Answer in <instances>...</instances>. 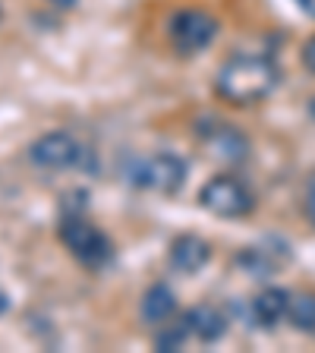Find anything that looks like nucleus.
<instances>
[{
  "instance_id": "nucleus-1",
  "label": "nucleus",
  "mask_w": 315,
  "mask_h": 353,
  "mask_svg": "<svg viewBox=\"0 0 315 353\" xmlns=\"http://www.w3.org/2000/svg\"><path fill=\"white\" fill-rule=\"evenodd\" d=\"M278 79L281 73L272 57L236 54L227 63H221L218 76H214V92H218L221 101L250 108V104H258L272 95L278 88Z\"/></svg>"
},
{
  "instance_id": "nucleus-2",
  "label": "nucleus",
  "mask_w": 315,
  "mask_h": 353,
  "mask_svg": "<svg viewBox=\"0 0 315 353\" xmlns=\"http://www.w3.org/2000/svg\"><path fill=\"white\" fill-rule=\"evenodd\" d=\"M60 243L66 246V252L85 268H104L114 259V243L98 224L85 218L82 212H63L57 228Z\"/></svg>"
},
{
  "instance_id": "nucleus-3",
  "label": "nucleus",
  "mask_w": 315,
  "mask_h": 353,
  "mask_svg": "<svg viewBox=\"0 0 315 353\" xmlns=\"http://www.w3.org/2000/svg\"><path fill=\"white\" fill-rule=\"evenodd\" d=\"M202 208L218 218H246L256 212V192L234 174H218L199 190Z\"/></svg>"
},
{
  "instance_id": "nucleus-4",
  "label": "nucleus",
  "mask_w": 315,
  "mask_h": 353,
  "mask_svg": "<svg viewBox=\"0 0 315 353\" xmlns=\"http://www.w3.org/2000/svg\"><path fill=\"white\" fill-rule=\"evenodd\" d=\"M167 35L170 44L180 57H196L214 41L218 35V19H214L208 10H199V7H186V10H176L167 22Z\"/></svg>"
},
{
  "instance_id": "nucleus-5",
  "label": "nucleus",
  "mask_w": 315,
  "mask_h": 353,
  "mask_svg": "<svg viewBox=\"0 0 315 353\" xmlns=\"http://www.w3.org/2000/svg\"><path fill=\"white\" fill-rule=\"evenodd\" d=\"M29 158H32V164L41 170H70V168L85 164L88 148L76 139L73 132L54 130V132H44V136H38V139L32 142Z\"/></svg>"
},
{
  "instance_id": "nucleus-6",
  "label": "nucleus",
  "mask_w": 315,
  "mask_h": 353,
  "mask_svg": "<svg viewBox=\"0 0 315 353\" xmlns=\"http://www.w3.org/2000/svg\"><path fill=\"white\" fill-rule=\"evenodd\" d=\"M132 183L142 186V190L161 192V196H174V192H180L186 183V164H183V158H176V154H170V152L152 154V158L136 164Z\"/></svg>"
},
{
  "instance_id": "nucleus-7",
  "label": "nucleus",
  "mask_w": 315,
  "mask_h": 353,
  "mask_svg": "<svg viewBox=\"0 0 315 353\" xmlns=\"http://www.w3.org/2000/svg\"><path fill=\"white\" fill-rule=\"evenodd\" d=\"M167 259H170V265H174L176 272L196 274L208 265V259H212V246L196 234H180L174 243H170Z\"/></svg>"
},
{
  "instance_id": "nucleus-8",
  "label": "nucleus",
  "mask_w": 315,
  "mask_h": 353,
  "mask_svg": "<svg viewBox=\"0 0 315 353\" xmlns=\"http://www.w3.org/2000/svg\"><path fill=\"white\" fill-rule=\"evenodd\" d=\"M186 325H190V334L202 344H218L224 334H227V316L221 312L212 303H199L186 312Z\"/></svg>"
},
{
  "instance_id": "nucleus-9",
  "label": "nucleus",
  "mask_w": 315,
  "mask_h": 353,
  "mask_svg": "<svg viewBox=\"0 0 315 353\" xmlns=\"http://www.w3.org/2000/svg\"><path fill=\"white\" fill-rule=\"evenodd\" d=\"M287 309H290V290H284V287H265L262 294L252 300V319L262 328H274L281 319H287Z\"/></svg>"
},
{
  "instance_id": "nucleus-10",
  "label": "nucleus",
  "mask_w": 315,
  "mask_h": 353,
  "mask_svg": "<svg viewBox=\"0 0 315 353\" xmlns=\"http://www.w3.org/2000/svg\"><path fill=\"white\" fill-rule=\"evenodd\" d=\"M174 312H176V294L164 281L152 284L145 294H142V319H145V322L164 325L174 319Z\"/></svg>"
},
{
  "instance_id": "nucleus-11",
  "label": "nucleus",
  "mask_w": 315,
  "mask_h": 353,
  "mask_svg": "<svg viewBox=\"0 0 315 353\" xmlns=\"http://www.w3.org/2000/svg\"><path fill=\"white\" fill-rule=\"evenodd\" d=\"M287 322L303 334H315V294H294L290 296V309H287Z\"/></svg>"
},
{
  "instance_id": "nucleus-12",
  "label": "nucleus",
  "mask_w": 315,
  "mask_h": 353,
  "mask_svg": "<svg viewBox=\"0 0 315 353\" xmlns=\"http://www.w3.org/2000/svg\"><path fill=\"white\" fill-rule=\"evenodd\" d=\"M236 262H240L252 278H268V274H274L281 268V259H272V250L262 252V250H256V246H250Z\"/></svg>"
},
{
  "instance_id": "nucleus-13",
  "label": "nucleus",
  "mask_w": 315,
  "mask_h": 353,
  "mask_svg": "<svg viewBox=\"0 0 315 353\" xmlns=\"http://www.w3.org/2000/svg\"><path fill=\"white\" fill-rule=\"evenodd\" d=\"M186 341H190V325H186V319L180 325L164 322V331L154 338V347H158V350H183Z\"/></svg>"
},
{
  "instance_id": "nucleus-14",
  "label": "nucleus",
  "mask_w": 315,
  "mask_h": 353,
  "mask_svg": "<svg viewBox=\"0 0 315 353\" xmlns=\"http://www.w3.org/2000/svg\"><path fill=\"white\" fill-rule=\"evenodd\" d=\"M303 214H306V221L315 228V180H309L306 192H303Z\"/></svg>"
},
{
  "instance_id": "nucleus-15",
  "label": "nucleus",
  "mask_w": 315,
  "mask_h": 353,
  "mask_svg": "<svg viewBox=\"0 0 315 353\" xmlns=\"http://www.w3.org/2000/svg\"><path fill=\"white\" fill-rule=\"evenodd\" d=\"M300 60H303V66H306L309 73H315V35L309 38L306 44H303V51H300Z\"/></svg>"
},
{
  "instance_id": "nucleus-16",
  "label": "nucleus",
  "mask_w": 315,
  "mask_h": 353,
  "mask_svg": "<svg viewBox=\"0 0 315 353\" xmlns=\"http://www.w3.org/2000/svg\"><path fill=\"white\" fill-rule=\"evenodd\" d=\"M48 3H51V7H57V10H73L79 0H48Z\"/></svg>"
},
{
  "instance_id": "nucleus-17",
  "label": "nucleus",
  "mask_w": 315,
  "mask_h": 353,
  "mask_svg": "<svg viewBox=\"0 0 315 353\" xmlns=\"http://www.w3.org/2000/svg\"><path fill=\"white\" fill-rule=\"evenodd\" d=\"M7 309H10V294L3 290V287H0V316H3Z\"/></svg>"
}]
</instances>
